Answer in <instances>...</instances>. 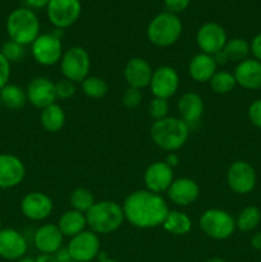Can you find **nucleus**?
I'll list each match as a JSON object with an SVG mask.
<instances>
[{"label":"nucleus","mask_w":261,"mask_h":262,"mask_svg":"<svg viewBox=\"0 0 261 262\" xmlns=\"http://www.w3.org/2000/svg\"><path fill=\"white\" fill-rule=\"evenodd\" d=\"M54 256H55L56 261L58 262H74L73 258H72L71 252H69L68 247H60L55 253H54Z\"/></svg>","instance_id":"42"},{"label":"nucleus","mask_w":261,"mask_h":262,"mask_svg":"<svg viewBox=\"0 0 261 262\" xmlns=\"http://www.w3.org/2000/svg\"><path fill=\"white\" fill-rule=\"evenodd\" d=\"M31 53L36 63L51 67L59 63L63 56L61 40L55 33H42L31 45Z\"/></svg>","instance_id":"8"},{"label":"nucleus","mask_w":261,"mask_h":262,"mask_svg":"<svg viewBox=\"0 0 261 262\" xmlns=\"http://www.w3.org/2000/svg\"><path fill=\"white\" fill-rule=\"evenodd\" d=\"M251 53L255 56L256 60H258L261 63V33H258L257 36L253 37V40L251 41Z\"/></svg>","instance_id":"41"},{"label":"nucleus","mask_w":261,"mask_h":262,"mask_svg":"<svg viewBox=\"0 0 261 262\" xmlns=\"http://www.w3.org/2000/svg\"><path fill=\"white\" fill-rule=\"evenodd\" d=\"M27 101L37 109H45L55 104V83L46 77H35L26 89Z\"/></svg>","instance_id":"14"},{"label":"nucleus","mask_w":261,"mask_h":262,"mask_svg":"<svg viewBox=\"0 0 261 262\" xmlns=\"http://www.w3.org/2000/svg\"><path fill=\"white\" fill-rule=\"evenodd\" d=\"M204 100L196 92H186L178 100V112L181 119L189 128L199 124L202 114H204Z\"/></svg>","instance_id":"22"},{"label":"nucleus","mask_w":261,"mask_h":262,"mask_svg":"<svg viewBox=\"0 0 261 262\" xmlns=\"http://www.w3.org/2000/svg\"><path fill=\"white\" fill-rule=\"evenodd\" d=\"M17 262H36V260L35 258H32V257H22V258H19V260H18Z\"/></svg>","instance_id":"48"},{"label":"nucleus","mask_w":261,"mask_h":262,"mask_svg":"<svg viewBox=\"0 0 261 262\" xmlns=\"http://www.w3.org/2000/svg\"><path fill=\"white\" fill-rule=\"evenodd\" d=\"M35 260L36 262H58L54 253H40Z\"/></svg>","instance_id":"44"},{"label":"nucleus","mask_w":261,"mask_h":262,"mask_svg":"<svg viewBox=\"0 0 261 262\" xmlns=\"http://www.w3.org/2000/svg\"><path fill=\"white\" fill-rule=\"evenodd\" d=\"M173 181V168H170L165 161H155L147 166L143 174L146 189L158 194L168 192Z\"/></svg>","instance_id":"16"},{"label":"nucleus","mask_w":261,"mask_h":262,"mask_svg":"<svg viewBox=\"0 0 261 262\" xmlns=\"http://www.w3.org/2000/svg\"><path fill=\"white\" fill-rule=\"evenodd\" d=\"M55 94L56 99H71L76 94V83H73V82L66 78L60 79V81L55 82Z\"/></svg>","instance_id":"37"},{"label":"nucleus","mask_w":261,"mask_h":262,"mask_svg":"<svg viewBox=\"0 0 261 262\" xmlns=\"http://www.w3.org/2000/svg\"><path fill=\"white\" fill-rule=\"evenodd\" d=\"M69 202L72 205V209L86 214L96 201L90 189L84 188V187H77L72 191L71 196H69Z\"/></svg>","instance_id":"30"},{"label":"nucleus","mask_w":261,"mask_h":262,"mask_svg":"<svg viewBox=\"0 0 261 262\" xmlns=\"http://www.w3.org/2000/svg\"><path fill=\"white\" fill-rule=\"evenodd\" d=\"M223 54L227 58V61H234V63H241V61L248 59L251 53V46L243 38H232L227 41Z\"/></svg>","instance_id":"29"},{"label":"nucleus","mask_w":261,"mask_h":262,"mask_svg":"<svg viewBox=\"0 0 261 262\" xmlns=\"http://www.w3.org/2000/svg\"><path fill=\"white\" fill-rule=\"evenodd\" d=\"M154 69L143 58H132L124 67V79L128 87L142 90L150 86Z\"/></svg>","instance_id":"19"},{"label":"nucleus","mask_w":261,"mask_h":262,"mask_svg":"<svg viewBox=\"0 0 261 262\" xmlns=\"http://www.w3.org/2000/svg\"><path fill=\"white\" fill-rule=\"evenodd\" d=\"M217 71V64L214 56L205 53H199L191 59L188 64L189 76L200 83L209 82Z\"/></svg>","instance_id":"24"},{"label":"nucleus","mask_w":261,"mask_h":262,"mask_svg":"<svg viewBox=\"0 0 261 262\" xmlns=\"http://www.w3.org/2000/svg\"><path fill=\"white\" fill-rule=\"evenodd\" d=\"M189 129L191 128L181 118L166 117L153 123L150 135L154 143L158 147L163 148L168 152H174L187 142Z\"/></svg>","instance_id":"2"},{"label":"nucleus","mask_w":261,"mask_h":262,"mask_svg":"<svg viewBox=\"0 0 261 262\" xmlns=\"http://www.w3.org/2000/svg\"><path fill=\"white\" fill-rule=\"evenodd\" d=\"M169 102L165 99L154 97L153 101L148 105V114L154 120H160L168 117Z\"/></svg>","instance_id":"35"},{"label":"nucleus","mask_w":261,"mask_h":262,"mask_svg":"<svg viewBox=\"0 0 261 262\" xmlns=\"http://www.w3.org/2000/svg\"><path fill=\"white\" fill-rule=\"evenodd\" d=\"M164 230L174 235H186L191 232L192 222L187 214L179 210H169L163 223Z\"/></svg>","instance_id":"26"},{"label":"nucleus","mask_w":261,"mask_h":262,"mask_svg":"<svg viewBox=\"0 0 261 262\" xmlns=\"http://www.w3.org/2000/svg\"><path fill=\"white\" fill-rule=\"evenodd\" d=\"M189 3H191V0H164L166 12L173 13V14H178V13L186 10Z\"/></svg>","instance_id":"39"},{"label":"nucleus","mask_w":261,"mask_h":262,"mask_svg":"<svg viewBox=\"0 0 261 262\" xmlns=\"http://www.w3.org/2000/svg\"><path fill=\"white\" fill-rule=\"evenodd\" d=\"M10 78V63L0 53V90L5 87Z\"/></svg>","instance_id":"40"},{"label":"nucleus","mask_w":261,"mask_h":262,"mask_svg":"<svg viewBox=\"0 0 261 262\" xmlns=\"http://www.w3.org/2000/svg\"><path fill=\"white\" fill-rule=\"evenodd\" d=\"M41 125L45 130L50 133L59 132L66 123V113L60 105L55 104L42 109L40 115Z\"/></svg>","instance_id":"27"},{"label":"nucleus","mask_w":261,"mask_h":262,"mask_svg":"<svg viewBox=\"0 0 261 262\" xmlns=\"http://www.w3.org/2000/svg\"><path fill=\"white\" fill-rule=\"evenodd\" d=\"M87 227L90 230L99 234H110L122 227L125 220L123 207L118 202L99 201L86 212Z\"/></svg>","instance_id":"3"},{"label":"nucleus","mask_w":261,"mask_h":262,"mask_svg":"<svg viewBox=\"0 0 261 262\" xmlns=\"http://www.w3.org/2000/svg\"><path fill=\"white\" fill-rule=\"evenodd\" d=\"M82 91L90 99H102L107 94V83L104 78L97 76H89L81 83Z\"/></svg>","instance_id":"33"},{"label":"nucleus","mask_w":261,"mask_h":262,"mask_svg":"<svg viewBox=\"0 0 261 262\" xmlns=\"http://www.w3.org/2000/svg\"><path fill=\"white\" fill-rule=\"evenodd\" d=\"M97 257H99V262H118L117 260H113V258H109L106 255H105V253H102V252H100Z\"/></svg>","instance_id":"47"},{"label":"nucleus","mask_w":261,"mask_h":262,"mask_svg":"<svg viewBox=\"0 0 261 262\" xmlns=\"http://www.w3.org/2000/svg\"><path fill=\"white\" fill-rule=\"evenodd\" d=\"M122 207L125 220L140 229L160 227L169 212L168 204L161 194L148 189H138L128 194Z\"/></svg>","instance_id":"1"},{"label":"nucleus","mask_w":261,"mask_h":262,"mask_svg":"<svg viewBox=\"0 0 261 262\" xmlns=\"http://www.w3.org/2000/svg\"><path fill=\"white\" fill-rule=\"evenodd\" d=\"M165 163L168 164L170 168H174V166L179 163L178 155H177L176 152H169V155L166 156V159H165Z\"/></svg>","instance_id":"45"},{"label":"nucleus","mask_w":261,"mask_h":262,"mask_svg":"<svg viewBox=\"0 0 261 262\" xmlns=\"http://www.w3.org/2000/svg\"><path fill=\"white\" fill-rule=\"evenodd\" d=\"M54 209L50 197L44 192H31L20 201V211L27 219L41 222L48 219Z\"/></svg>","instance_id":"15"},{"label":"nucleus","mask_w":261,"mask_h":262,"mask_svg":"<svg viewBox=\"0 0 261 262\" xmlns=\"http://www.w3.org/2000/svg\"><path fill=\"white\" fill-rule=\"evenodd\" d=\"M179 87V76L173 67L161 66L153 73L150 89L154 97L159 99H170Z\"/></svg>","instance_id":"13"},{"label":"nucleus","mask_w":261,"mask_h":262,"mask_svg":"<svg viewBox=\"0 0 261 262\" xmlns=\"http://www.w3.org/2000/svg\"><path fill=\"white\" fill-rule=\"evenodd\" d=\"M227 33L220 25L207 22L199 28L196 33V42L201 53L215 55L222 51L227 43Z\"/></svg>","instance_id":"12"},{"label":"nucleus","mask_w":261,"mask_h":262,"mask_svg":"<svg viewBox=\"0 0 261 262\" xmlns=\"http://www.w3.org/2000/svg\"><path fill=\"white\" fill-rule=\"evenodd\" d=\"M251 245L255 250H261V233H256L252 238H251Z\"/></svg>","instance_id":"46"},{"label":"nucleus","mask_w":261,"mask_h":262,"mask_svg":"<svg viewBox=\"0 0 261 262\" xmlns=\"http://www.w3.org/2000/svg\"><path fill=\"white\" fill-rule=\"evenodd\" d=\"M25 4L27 5L26 8L28 9H42V8H46L49 5V2L50 0H23Z\"/></svg>","instance_id":"43"},{"label":"nucleus","mask_w":261,"mask_h":262,"mask_svg":"<svg viewBox=\"0 0 261 262\" xmlns=\"http://www.w3.org/2000/svg\"><path fill=\"white\" fill-rule=\"evenodd\" d=\"M68 250L74 262L92 261L101 252L99 235L91 230H83L82 233L71 238Z\"/></svg>","instance_id":"10"},{"label":"nucleus","mask_w":261,"mask_h":262,"mask_svg":"<svg viewBox=\"0 0 261 262\" xmlns=\"http://www.w3.org/2000/svg\"><path fill=\"white\" fill-rule=\"evenodd\" d=\"M183 31L182 20L173 13L164 12L155 15L147 26V38L159 48H168L179 40Z\"/></svg>","instance_id":"5"},{"label":"nucleus","mask_w":261,"mask_h":262,"mask_svg":"<svg viewBox=\"0 0 261 262\" xmlns=\"http://www.w3.org/2000/svg\"><path fill=\"white\" fill-rule=\"evenodd\" d=\"M206 262H225V261L220 257H211L209 258V260H206Z\"/></svg>","instance_id":"49"},{"label":"nucleus","mask_w":261,"mask_h":262,"mask_svg":"<svg viewBox=\"0 0 261 262\" xmlns=\"http://www.w3.org/2000/svg\"><path fill=\"white\" fill-rule=\"evenodd\" d=\"M58 228L60 229L61 234L64 237L73 238L74 235L79 234L83 230H86L87 227V219L86 214L81 211H77V210H67L61 214V216L59 217Z\"/></svg>","instance_id":"25"},{"label":"nucleus","mask_w":261,"mask_h":262,"mask_svg":"<svg viewBox=\"0 0 261 262\" xmlns=\"http://www.w3.org/2000/svg\"><path fill=\"white\" fill-rule=\"evenodd\" d=\"M0 53L3 54V56H4L10 64L18 63V61L23 60V58H25L26 55L25 46L15 42V41L13 40L5 41V42L3 43L2 51H0Z\"/></svg>","instance_id":"34"},{"label":"nucleus","mask_w":261,"mask_h":262,"mask_svg":"<svg viewBox=\"0 0 261 262\" xmlns=\"http://www.w3.org/2000/svg\"><path fill=\"white\" fill-rule=\"evenodd\" d=\"M248 118L255 127L261 129V99L255 100L248 107Z\"/></svg>","instance_id":"38"},{"label":"nucleus","mask_w":261,"mask_h":262,"mask_svg":"<svg viewBox=\"0 0 261 262\" xmlns=\"http://www.w3.org/2000/svg\"><path fill=\"white\" fill-rule=\"evenodd\" d=\"M142 101V92L138 89L127 87L122 95V102L127 109H135Z\"/></svg>","instance_id":"36"},{"label":"nucleus","mask_w":261,"mask_h":262,"mask_svg":"<svg viewBox=\"0 0 261 262\" xmlns=\"http://www.w3.org/2000/svg\"><path fill=\"white\" fill-rule=\"evenodd\" d=\"M7 32L9 40L23 46L32 45L33 41L40 36V20L33 10L17 8L8 15Z\"/></svg>","instance_id":"4"},{"label":"nucleus","mask_w":261,"mask_h":262,"mask_svg":"<svg viewBox=\"0 0 261 262\" xmlns=\"http://www.w3.org/2000/svg\"><path fill=\"white\" fill-rule=\"evenodd\" d=\"M229 188L237 194H247L256 186V171L246 161H235L227 171Z\"/></svg>","instance_id":"11"},{"label":"nucleus","mask_w":261,"mask_h":262,"mask_svg":"<svg viewBox=\"0 0 261 262\" xmlns=\"http://www.w3.org/2000/svg\"><path fill=\"white\" fill-rule=\"evenodd\" d=\"M64 235L56 224H44L33 235V245L40 253H55L63 247Z\"/></svg>","instance_id":"21"},{"label":"nucleus","mask_w":261,"mask_h":262,"mask_svg":"<svg viewBox=\"0 0 261 262\" xmlns=\"http://www.w3.org/2000/svg\"><path fill=\"white\" fill-rule=\"evenodd\" d=\"M233 74L237 84L243 89H261V63L256 59H246L238 63Z\"/></svg>","instance_id":"23"},{"label":"nucleus","mask_w":261,"mask_h":262,"mask_svg":"<svg viewBox=\"0 0 261 262\" xmlns=\"http://www.w3.org/2000/svg\"><path fill=\"white\" fill-rule=\"evenodd\" d=\"M27 241L22 233L12 228L0 230V257L9 261H18L27 252Z\"/></svg>","instance_id":"18"},{"label":"nucleus","mask_w":261,"mask_h":262,"mask_svg":"<svg viewBox=\"0 0 261 262\" xmlns=\"http://www.w3.org/2000/svg\"><path fill=\"white\" fill-rule=\"evenodd\" d=\"M209 83L215 94L227 95L234 90L237 82H235L234 74L233 73H229L227 71H216V73L212 76Z\"/></svg>","instance_id":"32"},{"label":"nucleus","mask_w":261,"mask_h":262,"mask_svg":"<svg viewBox=\"0 0 261 262\" xmlns=\"http://www.w3.org/2000/svg\"><path fill=\"white\" fill-rule=\"evenodd\" d=\"M3 228H2V219H0V230H2Z\"/></svg>","instance_id":"50"},{"label":"nucleus","mask_w":261,"mask_h":262,"mask_svg":"<svg viewBox=\"0 0 261 262\" xmlns=\"http://www.w3.org/2000/svg\"><path fill=\"white\" fill-rule=\"evenodd\" d=\"M46 10L51 25L58 30H64L78 20L82 4L81 0H50Z\"/></svg>","instance_id":"9"},{"label":"nucleus","mask_w":261,"mask_h":262,"mask_svg":"<svg viewBox=\"0 0 261 262\" xmlns=\"http://www.w3.org/2000/svg\"><path fill=\"white\" fill-rule=\"evenodd\" d=\"M200 229L209 238L223 241L234 233L235 219L228 211L222 209H209L200 217Z\"/></svg>","instance_id":"6"},{"label":"nucleus","mask_w":261,"mask_h":262,"mask_svg":"<svg viewBox=\"0 0 261 262\" xmlns=\"http://www.w3.org/2000/svg\"><path fill=\"white\" fill-rule=\"evenodd\" d=\"M0 102L12 110L22 109L27 102V94L26 90L17 84L8 83L7 86L0 90Z\"/></svg>","instance_id":"28"},{"label":"nucleus","mask_w":261,"mask_h":262,"mask_svg":"<svg viewBox=\"0 0 261 262\" xmlns=\"http://www.w3.org/2000/svg\"><path fill=\"white\" fill-rule=\"evenodd\" d=\"M166 193L173 204L178 206H189L199 199L200 187L193 179L178 178L174 179Z\"/></svg>","instance_id":"20"},{"label":"nucleus","mask_w":261,"mask_h":262,"mask_svg":"<svg viewBox=\"0 0 261 262\" xmlns=\"http://www.w3.org/2000/svg\"><path fill=\"white\" fill-rule=\"evenodd\" d=\"M261 222V211L258 207L256 206H247L238 214L237 220H235V225L242 232H251Z\"/></svg>","instance_id":"31"},{"label":"nucleus","mask_w":261,"mask_h":262,"mask_svg":"<svg viewBox=\"0 0 261 262\" xmlns=\"http://www.w3.org/2000/svg\"><path fill=\"white\" fill-rule=\"evenodd\" d=\"M26 177L23 161L12 154H0V188L9 189L19 186Z\"/></svg>","instance_id":"17"},{"label":"nucleus","mask_w":261,"mask_h":262,"mask_svg":"<svg viewBox=\"0 0 261 262\" xmlns=\"http://www.w3.org/2000/svg\"><path fill=\"white\" fill-rule=\"evenodd\" d=\"M91 58L89 51L82 46H72L64 51L60 59V71L64 78L73 83H82L89 77Z\"/></svg>","instance_id":"7"}]
</instances>
